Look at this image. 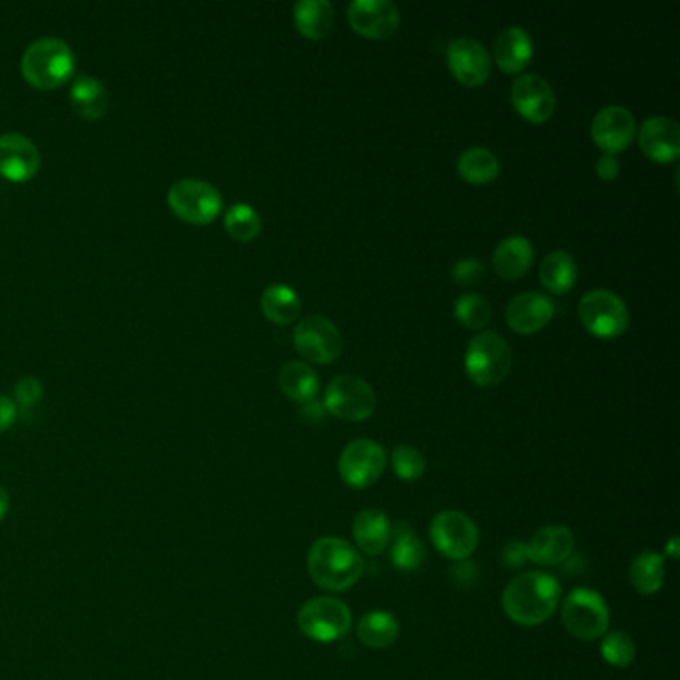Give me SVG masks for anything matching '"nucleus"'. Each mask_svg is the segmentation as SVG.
Returning <instances> with one entry per match:
<instances>
[{"mask_svg":"<svg viewBox=\"0 0 680 680\" xmlns=\"http://www.w3.org/2000/svg\"><path fill=\"white\" fill-rule=\"evenodd\" d=\"M561 585L551 574L529 571L511 581L503 591L505 615L523 627H535L549 621L559 605Z\"/></svg>","mask_w":680,"mask_h":680,"instance_id":"1","label":"nucleus"},{"mask_svg":"<svg viewBox=\"0 0 680 680\" xmlns=\"http://www.w3.org/2000/svg\"><path fill=\"white\" fill-rule=\"evenodd\" d=\"M311 581L330 593L348 591L363 573L362 555L350 542L338 537H323L311 545L308 553Z\"/></svg>","mask_w":680,"mask_h":680,"instance_id":"2","label":"nucleus"},{"mask_svg":"<svg viewBox=\"0 0 680 680\" xmlns=\"http://www.w3.org/2000/svg\"><path fill=\"white\" fill-rule=\"evenodd\" d=\"M76 56L68 44L56 36H43L29 44L22 54L21 70L26 83L43 90L58 88L75 75Z\"/></svg>","mask_w":680,"mask_h":680,"instance_id":"3","label":"nucleus"},{"mask_svg":"<svg viewBox=\"0 0 680 680\" xmlns=\"http://www.w3.org/2000/svg\"><path fill=\"white\" fill-rule=\"evenodd\" d=\"M513 353L509 343L495 331H483L469 341L465 370L471 382L481 387L500 385L511 370Z\"/></svg>","mask_w":680,"mask_h":680,"instance_id":"4","label":"nucleus"},{"mask_svg":"<svg viewBox=\"0 0 680 680\" xmlns=\"http://www.w3.org/2000/svg\"><path fill=\"white\" fill-rule=\"evenodd\" d=\"M298 627L311 640L333 643L350 633V606L333 596H314L299 608Z\"/></svg>","mask_w":680,"mask_h":680,"instance_id":"5","label":"nucleus"},{"mask_svg":"<svg viewBox=\"0 0 680 680\" xmlns=\"http://www.w3.org/2000/svg\"><path fill=\"white\" fill-rule=\"evenodd\" d=\"M563 625L569 635L581 640H595L605 637L608 630V606L605 599L593 589H574L564 599Z\"/></svg>","mask_w":680,"mask_h":680,"instance_id":"6","label":"nucleus"},{"mask_svg":"<svg viewBox=\"0 0 680 680\" xmlns=\"http://www.w3.org/2000/svg\"><path fill=\"white\" fill-rule=\"evenodd\" d=\"M579 318L596 338L613 340L628 330V309L617 294L608 289H593L579 304Z\"/></svg>","mask_w":680,"mask_h":680,"instance_id":"7","label":"nucleus"},{"mask_svg":"<svg viewBox=\"0 0 680 680\" xmlns=\"http://www.w3.org/2000/svg\"><path fill=\"white\" fill-rule=\"evenodd\" d=\"M168 204H171L172 212L184 222L202 226V223L212 222L213 218L220 213L222 196L210 182L182 178L172 184L168 190Z\"/></svg>","mask_w":680,"mask_h":680,"instance_id":"8","label":"nucleus"},{"mask_svg":"<svg viewBox=\"0 0 680 680\" xmlns=\"http://www.w3.org/2000/svg\"><path fill=\"white\" fill-rule=\"evenodd\" d=\"M375 392L358 375H338L326 390V409L338 419L365 421L375 412Z\"/></svg>","mask_w":680,"mask_h":680,"instance_id":"9","label":"nucleus"},{"mask_svg":"<svg viewBox=\"0 0 680 680\" xmlns=\"http://www.w3.org/2000/svg\"><path fill=\"white\" fill-rule=\"evenodd\" d=\"M431 541L447 559L465 561L478 549V525L465 513L441 511L431 522Z\"/></svg>","mask_w":680,"mask_h":680,"instance_id":"10","label":"nucleus"},{"mask_svg":"<svg viewBox=\"0 0 680 680\" xmlns=\"http://www.w3.org/2000/svg\"><path fill=\"white\" fill-rule=\"evenodd\" d=\"M387 453L380 443L372 439H355L341 451L338 469L346 485L353 490H365L382 478Z\"/></svg>","mask_w":680,"mask_h":680,"instance_id":"11","label":"nucleus"},{"mask_svg":"<svg viewBox=\"0 0 680 680\" xmlns=\"http://www.w3.org/2000/svg\"><path fill=\"white\" fill-rule=\"evenodd\" d=\"M294 343L299 353L314 363L336 362L343 350L340 330L321 316L301 319L294 331Z\"/></svg>","mask_w":680,"mask_h":680,"instance_id":"12","label":"nucleus"},{"mask_svg":"<svg viewBox=\"0 0 680 680\" xmlns=\"http://www.w3.org/2000/svg\"><path fill=\"white\" fill-rule=\"evenodd\" d=\"M348 19L351 29L368 39H390L399 29V11L390 0H353Z\"/></svg>","mask_w":680,"mask_h":680,"instance_id":"13","label":"nucleus"},{"mask_svg":"<svg viewBox=\"0 0 680 680\" xmlns=\"http://www.w3.org/2000/svg\"><path fill=\"white\" fill-rule=\"evenodd\" d=\"M511 100L529 122L542 124L553 117L557 100L551 85L539 75H523L513 83Z\"/></svg>","mask_w":680,"mask_h":680,"instance_id":"14","label":"nucleus"},{"mask_svg":"<svg viewBox=\"0 0 680 680\" xmlns=\"http://www.w3.org/2000/svg\"><path fill=\"white\" fill-rule=\"evenodd\" d=\"M41 168V152L31 139L19 132L0 136V174L11 182L31 180Z\"/></svg>","mask_w":680,"mask_h":680,"instance_id":"15","label":"nucleus"},{"mask_svg":"<svg viewBox=\"0 0 680 680\" xmlns=\"http://www.w3.org/2000/svg\"><path fill=\"white\" fill-rule=\"evenodd\" d=\"M447 63L461 85L479 86L490 78V53L473 39H458L449 44Z\"/></svg>","mask_w":680,"mask_h":680,"instance_id":"16","label":"nucleus"},{"mask_svg":"<svg viewBox=\"0 0 680 680\" xmlns=\"http://www.w3.org/2000/svg\"><path fill=\"white\" fill-rule=\"evenodd\" d=\"M635 128V117L630 110L625 107H606L593 120L591 136L599 149L617 154L630 144Z\"/></svg>","mask_w":680,"mask_h":680,"instance_id":"17","label":"nucleus"},{"mask_svg":"<svg viewBox=\"0 0 680 680\" xmlns=\"http://www.w3.org/2000/svg\"><path fill=\"white\" fill-rule=\"evenodd\" d=\"M638 144L655 162H672L679 158L680 154V130L679 124L667 117L649 118L643 122Z\"/></svg>","mask_w":680,"mask_h":680,"instance_id":"18","label":"nucleus"},{"mask_svg":"<svg viewBox=\"0 0 680 680\" xmlns=\"http://www.w3.org/2000/svg\"><path fill=\"white\" fill-rule=\"evenodd\" d=\"M555 316V306L551 299L539 292H525L517 298L511 299L507 306V323L511 330L517 333H535L542 330Z\"/></svg>","mask_w":680,"mask_h":680,"instance_id":"19","label":"nucleus"},{"mask_svg":"<svg viewBox=\"0 0 680 680\" xmlns=\"http://www.w3.org/2000/svg\"><path fill=\"white\" fill-rule=\"evenodd\" d=\"M573 551L574 535L561 525L542 527L533 535L531 541L527 542L529 561L541 567L564 563Z\"/></svg>","mask_w":680,"mask_h":680,"instance_id":"20","label":"nucleus"},{"mask_svg":"<svg viewBox=\"0 0 680 680\" xmlns=\"http://www.w3.org/2000/svg\"><path fill=\"white\" fill-rule=\"evenodd\" d=\"M533 58V41L529 32L522 26L505 29L495 43V63L507 75L522 73Z\"/></svg>","mask_w":680,"mask_h":680,"instance_id":"21","label":"nucleus"},{"mask_svg":"<svg viewBox=\"0 0 680 680\" xmlns=\"http://www.w3.org/2000/svg\"><path fill=\"white\" fill-rule=\"evenodd\" d=\"M353 539L363 553H383L392 541V523L382 511H362L353 522Z\"/></svg>","mask_w":680,"mask_h":680,"instance_id":"22","label":"nucleus"},{"mask_svg":"<svg viewBox=\"0 0 680 680\" xmlns=\"http://www.w3.org/2000/svg\"><path fill=\"white\" fill-rule=\"evenodd\" d=\"M531 264L533 245L525 235L505 238L493 254V270L505 279H519L529 272Z\"/></svg>","mask_w":680,"mask_h":680,"instance_id":"23","label":"nucleus"},{"mask_svg":"<svg viewBox=\"0 0 680 680\" xmlns=\"http://www.w3.org/2000/svg\"><path fill=\"white\" fill-rule=\"evenodd\" d=\"M70 105L80 117L88 120L105 117L110 105L107 86L95 76H76L75 83L70 85Z\"/></svg>","mask_w":680,"mask_h":680,"instance_id":"24","label":"nucleus"},{"mask_svg":"<svg viewBox=\"0 0 680 680\" xmlns=\"http://www.w3.org/2000/svg\"><path fill=\"white\" fill-rule=\"evenodd\" d=\"M399 637V623L387 611H370L358 625V638L368 649H390Z\"/></svg>","mask_w":680,"mask_h":680,"instance_id":"25","label":"nucleus"},{"mask_svg":"<svg viewBox=\"0 0 680 680\" xmlns=\"http://www.w3.org/2000/svg\"><path fill=\"white\" fill-rule=\"evenodd\" d=\"M279 387L292 402L308 404L316 399L319 392L318 373L314 372L308 363H286L279 372Z\"/></svg>","mask_w":680,"mask_h":680,"instance_id":"26","label":"nucleus"},{"mask_svg":"<svg viewBox=\"0 0 680 680\" xmlns=\"http://www.w3.org/2000/svg\"><path fill=\"white\" fill-rule=\"evenodd\" d=\"M392 563L405 573H414L417 571L421 563H424V557H426V549L419 541V537L415 535L414 529L407 525V523H395L392 527Z\"/></svg>","mask_w":680,"mask_h":680,"instance_id":"27","label":"nucleus"},{"mask_svg":"<svg viewBox=\"0 0 680 680\" xmlns=\"http://www.w3.org/2000/svg\"><path fill=\"white\" fill-rule=\"evenodd\" d=\"M294 21L306 39L319 41L330 32L333 7L328 0H301L294 7Z\"/></svg>","mask_w":680,"mask_h":680,"instance_id":"28","label":"nucleus"},{"mask_svg":"<svg viewBox=\"0 0 680 680\" xmlns=\"http://www.w3.org/2000/svg\"><path fill=\"white\" fill-rule=\"evenodd\" d=\"M541 282L553 294H567L571 292L577 282V264L573 255L563 250H557L545 255L541 262Z\"/></svg>","mask_w":680,"mask_h":680,"instance_id":"29","label":"nucleus"},{"mask_svg":"<svg viewBox=\"0 0 680 680\" xmlns=\"http://www.w3.org/2000/svg\"><path fill=\"white\" fill-rule=\"evenodd\" d=\"M262 311L270 321L286 326L299 318L301 299L286 284H274V286L266 287V292L262 294Z\"/></svg>","mask_w":680,"mask_h":680,"instance_id":"30","label":"nucleus"},{"mask_svg":"<svg viewBox=\"0 0 680 680\" xmlns=\"http://www.w3.org/2000/svg\"><path fill=\"white\" fill-rule=\"evenodd\" d=\"M458 171L463 180L487 184L500 176V158L487 149H468L459 156Z\"/></svg>","mask_w":680,"mask_h":680,"instance_id":"31","label":"nucleus"},{"mask_svg":"<svg viewBox=\"0 0 680 680\" xmlns=\"http://www.w3.org/2000/svg\"><path fill=\"white\" fill-rule=\"evenodd\" d=\"M630 585L637 589L640 595H655L660 591L665 581V559L655 551H645L638 555L630 563Z\"/></svg>","mask_w":680,"mask_h":680,"instance_id":"32","label":"nucleus"},{"mask_svg":"<svg viewBox=\"0 0 680 680\" xmlns=\"http://www.w3.org/2000/svg\"><path fill=\"white\" fill-rule=\"evenodd\" d=\"M223 228L238 242H252L262 232V218L250 204H234L223 216Z\"/></svg>","mask_w":680,"mask_h":680,"instance_id":"33","label":"nucleus"},{"mask_svg":"<svg viewBox=\"0 0 680 680\" xmlns=\"http://www.w3.org/2000/svg\"><path fill=\"white\" fill-rule=\"evenodd\" d=\"M453 314L465 328L481 330L491 321L490 301L479 294H463L461 298L456 299Z\"/></svg>","mask_w":680,"mask_h":680,"instance_id":"34","label":"nucleus"},{"mask_svg":"<svg viewBox=\"0 0 680 680\" xmlns=\"http://www.w3.org/2000/svg\"><path fill=\"white\" fill-rule=\"evenodd\" d=\"M635 640L628 637L627 633L623 630H615V633H608L601 643V655L603 659L611 665V667H618V669H625L633 660H635Z\"/></svg>","mask_w":680,"mask_h":680,"instance_id":"35","label":"nucleus"},{"mask_svg":"<svg viewBox=\"0 0 680 680\" xmlns=\"http://www.w3.org/2000/svg\"><path fill=\"white\" fill-rule=\"evenodd\" d=\"M395 475L404 481H415L426 473V458L419 449L412 446L395 447L392 456Z\"/></svg>","mask_w":680,"mask_h":680,"instance_id":"36","label":"nucleus"},{"mask_svg":"<svg viewBox=\"0 0 680 680\" xmlns=\"http://www.w3.org/2000/svg\"><path fill=\"white\" fill-rule=\"evenodd\" d=\"M451 276L458 282L459 286H475L485 277V264L479 262L475 257L461 260L451 270Z\"/></svg>","mask_w":680,"mask_h":680,"instance_id":"37","label":"nucleus"},{"mask_svg":"<svg viewBox=\"0 0 680 680\" xmlns=\"http://www.w3.org/2000/svg\"><path fill=\"white\" fill-rule=\"evenodd\" d=\"M14 395L19 399V404L29 407V405L39 404L43 397V383L36 377H22L21 382L14 387Z\"/></svg>","mask_w":680,"mask_h":680,"instance_id":"38","label":"nucleus"},{"mask_svg":"<svg viewBox=\"0 0 680 680\" xmlns=\"http://www.w3.org/2000/svg\"><path fill=\"white\" fill-rule=\"evenodd\" d=\"M503 561L509 564L511 569H517L523 563L529 561L527 557V542L513 541L503 549Z\"/></svg>","mask_w":680,"mask_h":680,"instance_id":"39","label":"nucleus"},{"mask_svg":"<svg viewBox=\"0 0 680 680\" xmlns=\"http://www.w3.org/2000/svg\"><path fill=\"white\" fill-rule=\"evenodd\" d=\"M595 171L601 180H615L621 172V164L613 154H606L603 158L596 160Z\"/></svg>","mask_w":680,"mask_h":680,"instance_id":"40","label":"nucleus"},{"mask_svg":"<svg viewBox=\"0 0 680 680\" xmlns=\"http://www.w3.org/2000/svg\"><path fill=\"white\" fill-rule=\"evenodd\" d=\"M14 417H17V405L11 397L0 395V434L14 424Z\"/></svg>","mask_w":680,"mask_h":680,"instance_id":"41","label":"nucleus"},{"mask_svg":"<svg viewBox=\"0 0 680 680\" xmlns=\"http://www.w3.org/2000/svg\"><path fill=\"white\" fill-rule=\"evenodd\" d=\"M301 417L308 421V424H319L323 419V405L318 404L316 399H311L308 404L301 407Z\"/></svg>","mask_w":680,"mask_h":680,"instance_id":"42","label":"nucleus"},{"mask_svg":"<svg viewBox=\"0 0 680 680\" xmlns=\"http://www.w3.org/2000/svg\"><path fill=\"white\" fill-rule=\"evenodd\" d=\"M7 511H9V493L0 485V519L7 515Z\"/></svg>","mask_w":680,"mask_h":680,"instance_id":"43","label":"nucleus"},{"mask_svg":"<svg viewBox=\"0 0 680 680\" xmlns=\"http://www.w3.org/2000/svg\"><path fill=\"white\" fill-rule=\"evenodd\" d=\"M677 542H679V539H677V537H672V539H670V545H669V555L670 557H672V559H677Z\"/></svg>","mask_w":680,"mask_h":680,"instance_id":"44","label":"nucleus"}]
</instances>
